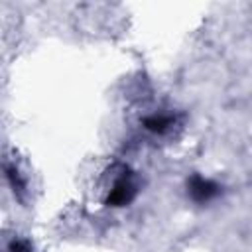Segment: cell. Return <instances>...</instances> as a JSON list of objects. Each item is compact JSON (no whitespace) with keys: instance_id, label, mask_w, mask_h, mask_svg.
<instances>
[{"instance_id":"cell-1","label":"cell","mask_w":252,"mask_h":252,"mask_svg":"<svg viewBox=\"0 0 252 252\" xmlns=\"http://www.w3.org/2000/svg\"><path fill=\"white\" fill-rule=\"evenodd\" d=\"M215 185L211 181H205V179H195L191 183V193L199 199V201H207L211 195H215Z\"/></svg>"}]
</instances>
